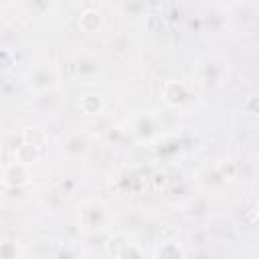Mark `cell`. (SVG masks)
I'll use <instances>...</instances> for the list:
<instances>
[{
  "instance_id": "cell-7",
  "label": "cell",
  "mask_w": 259,
  "mask_h": 259,
  "mask_svg": "<svg viewBox=\"0 0 259 259\" xmlns=\"http://www.w3.org/2000/svg\"><path fill=\"white\" fill-rule=\"evenodd\" d=\"M22 140H24V144L34 146V148L42 154V148H45L47 138H45V134H42L38 127H26V130L22 132Z\"/></svg>"
},
{
  "instance_id": "cell-8",
  "label": "cell",
  "mask_w": 259,
  "mask_h": 259,
  "mask_svg": "<svg viewBox=\"0 0 259 259\" xmlns=\"http://www.w3.org/2000/svg\"><path fill=\"white\" fill-rule=\"evenodd\" d=\"M156 259H182V249L176 243H164L156 251Z\"/></svg>"
},
{
  "instance_id": "cell-12",
  "label": "cell",
  "mask_w": 259,
  "mask_h": 259,
  "mask_svg": "<svg viewBox=\"0 0 259 259\" xmlns=\"http://www.w3.org/2000/svg\"><path fill=\"white\" fill-rule=\"evenodd\" d=\"M253 212H255V217L259 219V200H257V204H255V208H253Z\"/></svg>"
},
{
  "instance_id": "cell-5",
  "label": "cell",
  "mask_w": 259,
  "mask_h": 259,
  "mask_svg": "<svg viewBox=\"0 0 259 259\" xmlns=\"http://www.w3.org/2000/svg\"><path fill=\"white\" fill-rule=\"evenodd\" d=\"M79 105H81L83 113H87V115H99L101 109H103V101H101V97L95 95V93H85V95H81Z\"/></svg>"
},
{
  "instance_id": "cell-10",
  "label": "cell",
  "mask_w": 259,
  "mask_h": 259,
  "mask_svg": "<svg viewBox=\"0 0 259 259\" xmlns=\"http://www.w3.org/2000/svg\"><path fill=\"white\" fill-rule=\"evenodd\" d=\"M119 259H142V253L134 245H125V249L119 253Z\"/></svg>"
},
{
  "instance_id": "cell-1",
  "label": "cell",
  "mask_w": 259,
  "mask_h": 259,
  "mask_svg": "<svg viewBox=\"0 0 259 259\" xmlns=\"http://www.w3.org/2000/svg\"><path fill=\"white\" fill-rule=\"evenodd\" d=\"M28 178H30V176H28V170H26V166H24V164H20V162L10 164V166L4 170V176H2L4 184H6V186H12V188L26 184V182H28Z\"/></svg>"
},
{
  "instance_id": "cell-2",
  "label": "cell",
  "mask_w": 259,
  "mask_h": 259,
  "mask_svg": "<svg viewBox=\"0 0 259 259\" xmlns=\"http://www.w3.org/2000/svg\"><path fill=\"white\" fill-rule=\"evenodd\" d=\"M164 99L170 103V105H180V103H184V99L188 97V93H186V87L182 85V83H178V81H168L166 85H164Z\"/></svg>"
},
{
  "instance_id": "cell-3",
  "label": "cell",
  "mask_w": 259,
  "mask_h": 259,
  "mask_svg": "<svg viewBox=\"0 0 259 259\" xmlns=\"http://www.w3.org/2000/svg\"><path fill=\"white\" fill-rule=\"evenodd\" d=\"M79 24L85 32H95L101 24H103V16L97 8H87L81 12V18H79Z\"/></svg>"
},
{
  "instance_id": "cell-4",
  "label": "cell",
  "mask_w": 259,
  "mask_h": 259,
  "mask_svg": "<svg viewBox=\"0 0 259 259\" xmlns=\"http://www.w3.org/2000/svg\"><path fill=\"white\" fill-rule=\"evenodd\" d=\"M55 81H57V75H55V71L53 69H36L34 73H32V77H30V83L36 87V89H49V87H53L55 85Z\"/></svg>"
},
{
  "instance_id": "cell-11",
  "label": "cell",
  "mask_w": 259,
  "mask_h": 259,
  "mask_svg": "<svg viewBox=\"0 0 259 259\" xmlns=\"http://www.w3.org/2000/svg\"><path fill=\"white\" fill-rule=\"evenodd\" d=\"M245 109L251 115H259V95H249L245 101Z\"/></svg>"
},
{
  "instance_id": "cell-9",
  "label": "cell",
  "mask_w": 259,
  "mask_h": 259,
  "mask_svg": "<svg viewBox=\"0 0 259 259\" xmlns=\"http://www.w3.org/2000/svg\"><path fill=\"white\" fill-rule=\"evenodd\" d=\"M125 245H127V243L123 241V237L117 235V237H111V239H109V243H107V251L113 253L115 257H119V253L125 249Z\"/></svg>"
},
{
  "instance_id": "cell-6",
  "label": "cell",
  "mask_w": 259,
  "mask_h": 259,
  "mask_svg": "<svg viewBox=\"0 0 259 259\" xmlns=\"http://www.w3.org/2000/svg\"><path fill=\"white\" fill-rule=\"evenodd\" d=\"M40 156V152L34 148V146H30V144H20L16 150H14V158H16V162H20V164H32L36 158Z\"/></svg>"
}]
</instances>
